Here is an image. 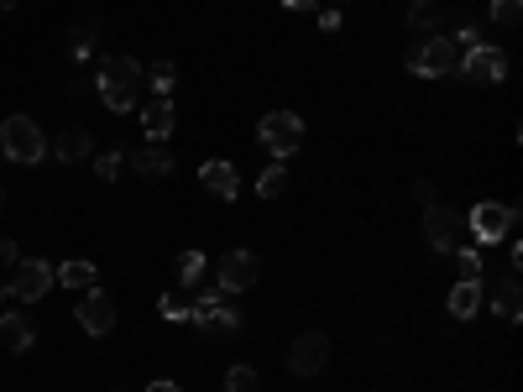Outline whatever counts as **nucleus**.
<instances>
[{"label": "nucleus", "mask_w": 523, "mask_h": 392, "mask_svg": "<svg viewBox=\"0 0 523 392\" xmlns=\"http://www.w3.org/2000/svg\"><path fill=\"white\" fill-rule=\"evenodd\" d=\"M142 84H147V68L136 63L131 53H116V58H105L100 63V74H95V95L116 110V115H126L131 105H136V95H142Z\"/></svg>", "instance_id": "1"}, {"label": "nucleus", "mask_w": 523, "mask_h": 392, "mask_svg": "<svg viewBox=\"0 0 523 392\" xmlns=\"http://www.w3.org/2000/svg\"><path fill=\"white\" fill-rule=\"evenodd\" d=\"M0 157H11V163H42L48 157V136L37 131L32 115H6V126H0Z\"/></svg>", "instance_id": "2"}, {"label": "nucleus", "mask_w": 523, "mask_h": 392, "mask_svg": "<svg viewBox=\"0 0 523 392\" xmlns=\"http://www.w3.org/2000/svg\"><path fill=\"white\" fill-rule=\"evenodd\" d=\"M257 142H262L272 157H278V163H283L288 152H299V142H304V121H299L293 110H272V115H262Z\"/></svg>", "instance_id": "3"}, {"label": "nucleus", "mask_w": 523, "mask_h": 392, "mask_svg": "<svg viewBox=\"0 0 523 392\" xmlns=\"http://www.w3.org/2000/svg\"><path fill=\"white\" fill-rule=\"evenodd\" d=\"M461 58H456V42L450 37H424L414 53H408V74H419V79H440V74H450Z\"/></svg>", "instance_id": "4"}, {"label": "nucleus", "mask_w": 523, "mask_h": 392, "mask_svg": "<svg viewBox=\"0 0 523 392\" xmlns=\"http://www.w3.org/2000/svg\"><path fill=\"white\" fill-rule=\"evenodd\" d=\"M456 68H461L471 84H503L508 79V53L503 48H487V42H476V48H466V58Z\"/></svg>", "instance_id": "5"}, {"label": "nucleus", "mask_w": 523, "mask_h": 392, "mask_svg": "<svg viewBox=\"0 0 523 392\" xmlns=\"http://www.w3.org/2000/svg\"><path fill=\"white\" fill-rule=\"evenodd\" d=\"M325 361H330L325 330H304L299 340H293V351H288V372H293V377H320Z\"/></svg>", "instance_id": "6"}, {"label": "nucleus", "mask_w": 523, "mask_h": 392, "mask_svg": "<svg viewBox=\"0 0 523 392\" xmlns=\"http://www.w3.org/2000/svg\"><path fill=\"white\" fill-rule=\"evenodd\" d=\"M215 272H220V293H246L262 278V262H257V251H225Z\"/></svg>", "instance_id": "7"}, {"label": "nucleus", "mask_w": 523, "mask_h": 392, "mask_svg": "<svg viewBox=\"0 0 523 392\" xmlns=\"http://www.w3.org/2000/svg\"><path fill=\"white\" fill-rule=\"evenodd\" d=\"M513 225H518V210L513 204H476L471 210V230H476V241H508L513 236Z\"/></svg>", "instance_id": "8"}, {"label": "nucleus", "mask_w": 523, "mask_h": 392, "mask_svg": "<svg viewBox=\"0 0 523 392\" xmlns=\"http://www.w3.org/2000/svg\"><path fill=\"white\" fill-rule=\"evenodd\" d=\"M48 288H53V267L37 262V257H32V262H16V278L6 283V293L16 298V304H37Z\"/></svg>", "instance_id": "9"}, {"label": "nucleus", "mask_w": 523, "mask_h": 392, "mask_svg": "<svg viewBox=\"0 0 523 392\" xmlns=\"http://www.w3.org/2000/svg\"><path fill=\"white\" fill-rule=\"evenodd\" d=\"M456 236H461V220H456V210H445V204H429L424 210V241H429V251H456Z\"/></svg>", "instance_id": "10"}, {"label": "nucleus", "mask_w": 523, "mask_h": 392, "mask_svg": "<svg viewBox=\"0 0 523 392\" xmlns=\"http://www.w3.org/2000/svg\"><path fill=\"white\" fill-rule=\"evenodd\" d=\"M79 325L89 335H110V330H116V298H105L100 288H84V298H79Z\"/></svg>", "instance_id": "11"}, {"label": "nucleus", "mask_w": 523, "mask_h": 392, "mask_svg": "<svg viewBox=\"0 0 523 392\" xmlns=\"http://www.w3.org/2000/svg\"><path fill=\"white\" fill-rule=\"evenodd\" d=\"M199 183H204V189H210L215 199H241V178H236L231 163H220V157L199 168Z\"/></svg>", "instance_id": "12"}, {"label": "nucleus", "mask_w": 523, "mask_h": 392, "mask_svg": "<svg viewBox=\"0 0 523 392\" xmlns=\"http://www.w3.org/2000/svg\"><path fill=\"white\" fill-rule=\"evenodd\" d=\"M492 309L503 325H518V314H523V298H518V272H508V278H497L492 283Z\"/></svg>", "instance_id": "13"}, {"label": "nucleus", "mask_w": 523, "mask_h": 392, "mask_svg": "<svg viewBox=\"0 0 523 392\" xmlns=\"http://www.w3.org/2000/svg\"><path fill=\"white\" fill-rule=\"evenodd\" d=\"M95 152V142H89L84 126H63L58 142H53V157H63V163H84V157Z\"/></svg>", "instance_id": "14"}, {"label": "nucleus", "mask_w": 523, "mask_h": 392, "mask_svg": "<svg viewBox=\"0 0 523 392\" xmlns=\"http://www.w3.org/2000/svg\"><path fill=\"white\" fill-rule=\"evenodd\" d=\"M142 131H147V142L163 147L168 136H173V105H168V100H152V105L142 110Z\"/></svg>", "instance_id": "15"}, {"label": "nucleus", "mask_w": 523, "mask_h": 392, "mask_svg": "<svg viewBox=\"0 0 523 392\" xmlns=\"http://www.w3.org/2000/svg\"><path fill=\"white\" fill-rule=\"evenodd\" d=\"M0 340H6V351H32V340H37V330L27 325V314H0Z\"/></svg>", "instance_id": "16"}, {"label": "nucleus", "mask_w": 523, "mask_h": 392, "mask_svg": "<svg viewBox=\"0 0 523 392\" xmlns=\"http://www.w3.org/2000/svg\"><path fill=\"white\" fill-rule=\"evenodd\" d=\"M131 168H136V173H147V178H168V173H173V157L157 147V142H147L142 152H131Z\"/></svg>", "instance_id": "17"}, {"label": "nucleus", "mask_w": 523, "mask_h": 392, "mask_svg": "<svg viewBox=\"0 0 523 392\" xmlns=\"http://www.w3.org/2000/svg\"><path fill=\"white\" fill-rule=\"evenodd\" d=\"M476 309H482V283H456V288H450V314H456V319H476Z\"/></svg>", "instance_id": "18"}, {"label": "nucleus", "mask_w": 523, "mask_h": 392, "mask_svg": "<svg viewBox=\"0 0 523 392\" xmlns=\"http://www.w3.org/2000/svg\"><path fill=\"white\" fill-rule=\"evenodd\" d=\"M95 278H100V272H95V262H63L58 272H53V283H63V288H95Z\"/></svg>", "instance_id": "19"}, {"label": "nucleus", "mask_w": 523, "mask_h": 392, "mask_svg": "<svg viewBox=\"0 0 523 392\" xmlns=\"http://www.w3.org/2000/svg\"><path fill=\"white\" fill-rule=\"evenodd\" d=\"M408 27L435 37V27H440V0H414V6H408Z\"/></svg>", "instance_id": "20"}, {"label": "nucleus", "mask_w": 523, "mask_h": 392, "mask_svg": "<svg viewBox=\"0 0 523 392\" xmlns=\"http://www.w3.org/2000/svg\"><path fill=\"white\" fill-rule=\"evenodd\" d=\"M204 251H184V257H178V288H199V278H204Z\"/></svg>", "instance_id": "21"}, {"label": "nucleus", "mask_w": 523, "mask_h": 392, "mask_svg": "<svg viewBox=\"0 0 523 392\" xmlns=\"http://www.w3.org/2000/svg\"><path fill=\"white\" fill-rule=\"evenodd\" d=\"M189 309H194V293H189V288L163 293V319H189Z\"/></svg>", "instance_id": "22"}, {"label": "nucleus", "mask_w": 523, "mask_h": 392, "mask_svg": "<svg viewBox=\"0 0 523 392\" xmlns=\"http://www.w3.org/2000/svg\"><path fill=\"white\" fill-rule=\"evenodd\" d=\"M456 262H461L466 283H482V251H476V246H456Z\"/></svg>", "instance_id": "23"}, {"label": "nucleus", "mask_w": 523, "mask_h": 392, "mask_svg": "<svg viewBox=\"0 0 523 392\" xmlns=\"http://www.w3.org/2000/svg\"><path fill=\"white\" fill-rule=\"evenodd\" d=\"M283 183H288L283 163H272V168H267V173L257 178V194H262V199H278V194H283Z\"/></svg>", "instance_id": "24"}, {"label": "nucleus", "mask_w": 523, "mask_h": 392, "mask_svg": "<svg viewBox=\"0 0 523 392\" xmlns=\"http://www.w3.org/2000/svg\"><path fill=\"white\" fill-rule=\"evenodd\" d=\"M147 79H152V89H157V100H168V89H173V79H178V68L163 58L157 68H147Z\"/></svg>", "instance_id": "25"}, {"label": "nucleus", "mask_w": 523, "mask_h": 392, "mask_svg": "<svg viewBox=\"0 0 523 392\" xmlns=\"http://www.w3.org/2000/svg\"><path fill=\"white\" fill-rule=\"evenodd\" d=\"M492 21H497V27H518V21H523V0H492Z\"/></svg>", "instance_id": "26"}, {"label": "nucleus", "mask_w": 523, "mask_h": 392, "mask_svg": "<svg viewBox=\"0 0 523 392\" xmlns=\"http://www.w3.org/2000/svg\"><path fill=\"white\" fill-rule=\"evenodd\" d=\"M89 48H95V21H84V27H74V42H68V53H74V63L89 58Z\"/></svg>", "instance_id": "27"}, {"label": "nucleus", "mask_w": 523, "mask_h": 392, "mask_svg": "<svg viewBox=\"0 0 523 392\" xmlns=\"http://www.w3.org/2000/svg\"><path fill=\"white\" fill-rule=\"evenodd\" d=\"M225 392H257V372L252 366H231L225 372Z\"/></svg>", "instance_id": "28"}, {"label": "nucleus", "mask_w": 523, "mask_h": 392, "mask_svg": "<svg viewBox=\"0 0 523 392\" xmlns=\"http://www.w3.org/2000/svg\"><path fill=\"white\" fill-rule=\"evenodd\" d=\"M121 157H126V152H110V157H95V173H100V178H116V173H121Z\"/></svg>", "instance_id": "29"}, {"label": "nucleus", "mask_w": 523, "mask_h": 392, "mask_svg": "<svg viewBox=\"0 0 523 392\" xmlns=\"http://www.w3.org/2000/svg\"><path fill=\"white\" fill-rule=\"evenodd\" d=\"M11 262H16V241L0 236V267H11Z\"/></svg>", "instance_id": "30"}, {"label": "nucleus", "mask_w": 523, "mask_h": 392, "mask_svg": "<svg viewBox=\"0 0 523 392\" xmlns=\"http://www.w3.org/2000/svg\"><path fill=\"white\" fill-rule=\"evenodd\" d=\"M414 199H424V204H429V199H435V183L419 178V183H414Z\"/></svg>", "instance_id": "31"}, {"label": "nucleus", "mask_w": 523, "mask_h": 392, "mask_svg": "<svg viewBox=\"0 0 523 392\" xmlns=\"http://www.w3.org/2000/svg\"><path fill=\"white\" fill-rule=\"evenodd\" d=\"M278 6H288V11H314L320 0H278Z\"/></svg>", "instance_id": "32"}, {"label": "nucleus", "mask_w": 523, "mask_h": 392, "mask_svg": "<svg viewBox=\"0 0 523 392\" xmlns=\"http://www.w3.org/2000/svg\"><path fill=\"white\" fill-rule=\"evenodd\" d=\"M147 392H178V387H173V382H152Z\"/></svg>", "instance_id": "33"}, {"label": "nucleus", "mask_w": 523, "mask_h": 392, "mask_svg": "<svg viewBox=\"0 0 523 392\" xmlns=\"http://www.w3.org/2000/svg\"><path fill=\"white\" fill-rule=\"evenodd\" d=\"M11 6H16V0H0V11H11Z\"/></svg>", "instance_id": "34"}, {"label": "nucleus", "mask_w": 523, "mask_h": 392, "mask_svg": "<svg viewBox=\"0 0 523 392\" xmlns=\"http://www.w3.org/2000/svg\"><path fill=\"white\" fill-rule=\"evenodd\" d=\"M0 210H6V189H0Z\"/></svg>", "instance_id": "35"}, {"label": "nucleus", "mask_w": 523, "mask_h": 392, "mask_svg": "<svg viewBox=\"0 0 523 392\" xmlns=\"http://www.w3.org/2000/svg\"><path fill=\"white\" fill-rule=\"evenodd\" d=\"M0 298H11V293H6V283H0Z\"/></svg>", "instance_id": "36"}, {"label": "nucleus", "mask_w": 523, "mask_h": 392, "mask_svg": "<svg viewBox=\"0 0 523 392\" xmlns=\"http://www.w3.org/2000/svg\"><path fill=\"white\" fill-rule=\"evenodd\" d=\"M335 6H351V0H335Z\"/></svg>", "instance_id": "37"}]
</instances>
